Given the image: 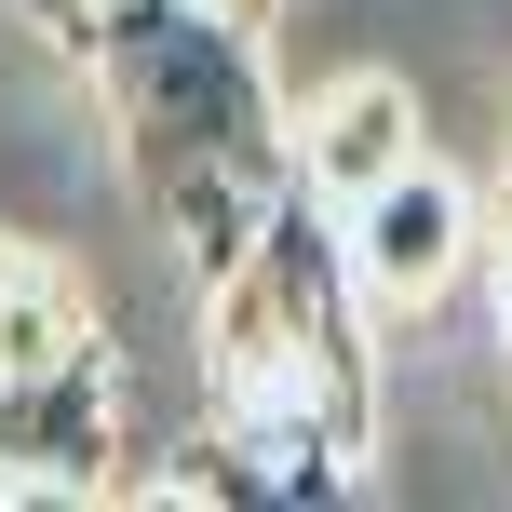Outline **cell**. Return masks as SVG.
<instances>
[{
    "mask_svg": "<svg viewBox=\"0 0 512 512\" xmlns=\"http://www.w3.org/2000/svg\"><path fill=\"white\" fill-rule=\"evenodd\" d=\"M68 41L95 68V95H108L135 203L203 270H230L256 243V216L297 189V135H283V95L256 68L243 0H81Z\"/></svg>",
    "mask_w": 512,
    "mask_h": 512,
    "instance_id": "1",
    "label": "cell"
},
{
    "mask_svg": "<svg viewBox=\"0 0 512 512\" xmlns=\"http://www.w3.org/2000/svg\"><path fill=\"white\" fill-rule=\"evenodd\" d=\"M122 459L108 324L54 256L0 243V499H95Z\"/></svg>",
    "mask_w": 512,
    "mask_h": 512,
    "instance_id": "3",
    "label": "cell"
},
{
    "mask_svg": "<svg viewBox=\"0 0 512 512\" xmlns=\"http://www.w3.org/2000/svg\"><path fill=\"white\" fill-rule=\"evenodd\" d=\"M283 135H297V189H310V203H364L391 162H418V108H405V81H378V68L324 81Z\"/></svg>",
    "mask_w": 512,
    "mask_h": 512,
    "instance_id": "5",
    "label": "cell"
},
{
    "mask_svg": "<svg viewBox=\"0 0 512 512\" xmlns=\"http://www.w3.org/2000/svg\"><path fill=\"white\" fill-rule=\"evenodd\" d=\"M243 14H256V0H243Z\"/></svg>",
    "mask_w": 512,
    "mask_h": 512,
    "instance_id": "7",
    "label": "cell"
},
{
    "mask_svg": "<svg viewBox=\"0 0 512 512\" xmlns=\"http://www.w3.org/2000/svg\"><path fill=\"white\" fill-rule=\"evenodd\" d=\"M41 14H54V27H68V14H81V0H41Z\"/></svg>",
    "mask_w": 512,
    "mask_h": 512,
    "instance_id": "6",
    "label": "cell"
},
{
    "mask_svg": "<svg viewBox=\"0 0 512 512\" xmlns=\"http://www.w3.org/2000/svg\"><path fill=\"white\" fill-rule=\"evenodd\" d=\"M216 283V405L230 445H203L216 472H189L176 499H337L364 459V337H351V243L324 230L310 189H283L256 216V243Z\"/></svg>",
    "mask_w": 512,
    "mask_h": 512,
    "instance_id": "2",
    "label": "cell"
},
{
    "mask_svg": "<svg viewBox=\"0 0 512 512\" xmlns=\"http://www.w3.org/2000/svg\"><path fill=\"white\" fill-rule=\"evenodd\" d=\"M337 243H351V283H364V297L418 310V297H445V283H459V256H472V203L432 176V162H391L364 203H337Z\"/></svg>",
    "mask_w": 512,
    "mask_h": 512,
    "instance_id": "4",
    "label": "cell"
}]
</instances>
